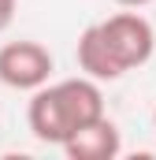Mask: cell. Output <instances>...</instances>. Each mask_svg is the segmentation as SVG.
Here are the masks:
<instances>
[{"label": "cell", "mask_w": 156, "mask_h": 160, "mask_svg": "<svg viewBox=\"0 0 156 160\" xmlns=\"http://www.w3.org/2000/svg\"><path fill=\"white\" fill-rule=\"evenodd\" d=\"M26 119H30V134L37 142L63 145L75 130L104 119V93H100L97 78H89V75L63 78L56 86H41L30 97Z\"/></svg>", "instance_id": "obj_1"}, {"label": "cell", "mask_w": 156, "mask_h": 160, "mask_svg": "<svg viewBox=\"0 0 156 160\" xmlns=\"http://www.w3.org/2000/svg\"><path fill=\"white\" fill-rule=\"evenodd\" d=\"M100 38L112 48V56L119 60L123 71H134V67H145L156 52V30L153 22L138 11H119L108 15L100 22Z\"/></svg>", "instance_id": "obj_2"}, {"label": "cell", "mask_w": 156, "mask_h": 160, "mask_svg": "<svg viewBox=\"0 0 156 160\" xmlns=\"http://www.w3.org/2000/svg\"><path fill=\"white\" fill-rule=\"evenodd\" d=\"M52 75V52L37 41H7L0 45V82L7 89H41Z\"/></svg>", "instance_id": "obj_3"}, {"label": "cell", "mask_w": 156, "mask_h": 160, "mask_svg": "<svg viewBox=\"0 0 156 160\" xmlns=\"http://www.w3.org/2000/svg\"><path fill=\"white\" fill-rule=\"evenodd\" d=\"M119 149H123V138H119V127L108 116L89 127L75 130L67 142H63V153L71 160H115Z\"/></svg>", "instance_id": "obj_4"}, {"label": "cell", "mask_w": 156, "mask_h": 160, "mask_svg": "<svg viewBox=\"0 0 156 160\" xmlns=\"http://www.w3.org/2000/svg\"><path fill=\"white\" fill-rule=\"evenodd\" d=\"M75 56H78L82 75H89V78H97V82H115V78L126 75V71L119 67V60L112 56V48L104 45V38H100V22H93V26L82 30Z\"/></svg>", "instance_id": "obj_5"}, {"label": "cell", "mask_w": 156, "mask_h": 160, "mask_svg": "<svg viewBox=\"0 0 156 160\" xmlns=\"http://www.w3.org/2000/svg\"><path fill=\"white\" fill-rule=\"evenodd\" d=\"M15 4H19V0H0V34L11 26V19H15Z\"/></svg>", "instance_id": "obj_6"}, {"label": "cell", "mask_w": 156, "mask_h": 160, "mask_svg": "<svg viewBox=\"0 0 156 160\" xmlns=\"http://www.w3.org/2000/svg\"><path fill=\"white\" fill-rule=\"evenodd\" d=\"M119 8H145V4H153V0H115Z\"/></svg>", "instance_id": "obj_7"}, {"label": "cell", "mask_w": 156, "mask_h": 160, "mask_svg": "<svg viewBox=\"0 0 156 160\" xmlns=\"http://www.w3.org/2000/svg\"><path fill=\"white\" fill-rule=\"evenodd\" d=\"M153 127H156V108H153Z\"/></svg>", "instance_id": "obj_8"}]
</instances>
